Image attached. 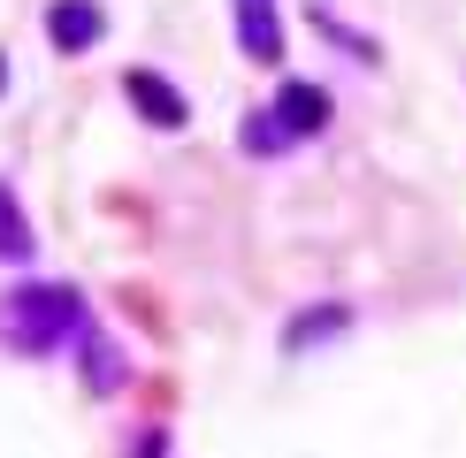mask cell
Returning <instances> with one entry per match:
<instances>
[{"label":"cell","instance_id":"6da1fadb","mask_svg":"<svg viewBox=\"0 0 466 458\" xmlns=\"http://www.w3.org/2000/svg\"><path fill=\"white\" fill-rule=\"evenodd\" d=\"M76 329H85V298H76L69 283H24V291L0 298V344L24 352V359L54 352V344L76 336Z\"/></svg>","mask_w":466,"mask_h":458},{"label":"cell","instance_id":"7a4b0ae2","mask_svg":"<svg viewBox=\"0 0 466 458\" xmlns=\"http://www.w3.org/2000/svg\"><path fill=\"white\" fill-rule=\"evenodd\" d=\"M100 31H107V8H100V0H54V8H46V38H54L62 54L100 46Z\"/></svg>","mask_w":466,"mask_h":458},{"label":"cell","instance_id":"3957f363","mask_svg":"<svg viewBox=\"0 0 466 458\" xmlns=\"http://www.w3.org/2000/svg\"><path fill=\"white\" fill-rule=\"evenodd\" d=\"M123 92H130V107H138L153 130H184V92H177V85H161L153 69H130V76H123Z\"/></svg>","mask_w":466,"mask_h":458},{"label":"cell","instance_id":"277c9868","mask_svg":"<svg viewBox=\"0 0 466 458\" xmlns=\"http://www.w3.org/2000/svg\"><path fill=\"white\" fill-rule=\"evenodd\" d=\"M238 46H245V62H283L276 0H238Z\"/></svg>","mask_w":466,"mask_h":458},{"label":"cell","instance_id":"5b68a950","mask_svg":"<svg viewBox=\"0 0 466 458\" xmlns=\"http://www.w3.org/2000/svg\"><path fill=\"white\" fill-rule=\"evenodd\" d=\"M276 123L290 130V138H314V130L329 123V92L321 85H283L276 92Z\"/></svg>","mask_w":466,"mask_h":458},{"label":"cell","instance_id":"8992f818","mask_svg":"<svg viewBox=\"0 0 466 458\" xmlns=\"http://www.w3.org/2000/svg\"><path fill=\"white\" fill-rule=\"evenodd\" d=\"M344 321H352V305H314V314H306V321H290V329H283V352H306V344L337 336Z\"/></svg>","mask_w":466,"mask_h":458},{"label":"cell","instance_id":"52a82bcc","mask_svg":"<svg viewBox=\"0 0 466 458\" xmlns=\"http://www.w3.org/2000/svg\"><path fill=\"white\" fill-rule=\"evenodd\" d=\"M0 260H31V222H24L8 184H0Z\"/></svg>","mask_w":466,"mask_h":458},{"label":"cell","instance_id":"ba28073f","mask_svg":"<svg viewBox=\"0 0 466 458\" xmlns=\"http://www.w3.org/2000/svg\"><path fill=\"white\" fill-rule=\"evenodd\" d=\"M85 382H92V390H115V382H123V359H115L100 336L85 344Z\"/></svg>","mask_w":466,"mask_h":458},{"label":"cell","instance_id":"9c48e42d","mask_svg":"<svg viewBox=\"0 0 466 458\" xmlns=\"http://www.w3.org/2000/svg\"><path fill=\"white\" fill-rule=\"evenodd\" d=\"M0 85H8V69H0Z\"/></svg>","mask_w":466,"mask_h":458}]
</instances>
